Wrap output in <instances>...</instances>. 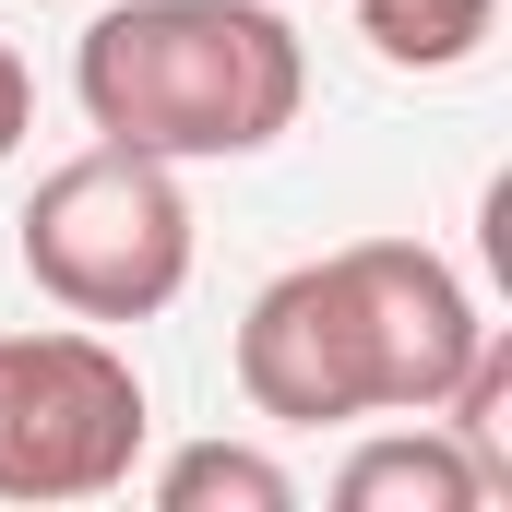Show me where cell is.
Returning <instances> with one entry per match:
<instances>
[{
  "label": "cell",
  "instance_id": "cell-9",
  "mask_svg": "<svg viewBox=\"0 0 512 512\" xmlns=\"http://www.w3.org/2000/svg\"><path fill=\"white\" fill-rule=\"evenodd\" d=\"M36 131V72L12 60V36H0V167H12V143Z\"/></svg>",
  "mask_w": 512,
  "mask_h": 512
},
{
  "label": "cell",
  "instance_id": "cell-3",
  "mask_svg": "<svg viewBox=\"0 0 512 512\" xmlns=\"http://www.w3.org/2000/svg\"><path fill=\"white\" fill-rule=\"evenodd\" d=\"M143 370L96 322L0 334V501H108L143 465Z\"/></svg>",
  "mask_w": 512,
  "mask_h": 512
},
{
  "label": "cell",
  "instance_id": "cell-1",
  "mask_svg": "<svg viewBox=\"0 0 512 512\" xmlns=\"http://www.w3.org/2000/svg\"><path fill=\"white\" fill-rule=\"evenodd\" d=\"M72 96L96 143H143L167 167L262 155L310 108V48L274 0H120L72 48Z\"/></svg>",
  "mask_w": 512,
  "mask_h": 512
},
{
  "label": "cell",
  "instance_id": "cell-8",
  "mask_svg": "<svg viewBox=\"0 0 512 512\" xmlns=\"http://www.w3.org/2000/svg\"><path fill=\"white\" fill-rule=\"evenodd\" d=\"M155 501L167 512H298V477L251 441H191L155 465Z\"/></svg>",
  "mask_w": 512,
  "mask_h": 512
},
{
  "label": "cell",
  "instance_id": "cell-5",
  "mask_svg": "<svg viewBox=\"0 0 512 512\" xmlns=\"http://www.w3.org/2000/svg\"><path fill=\"white\" fill-rule=\"evenodd\" d=\"M239 393H251L274 429H334V417H370L358 393V346H346V298H334V262H286L239 322Z\"/></svg>",
  "mask_w": 512,
  "mask_h": 512
},
{
  "label": "cell",
  "instance_id": "cell-7",
  "mask_svg": "<svg viewBox=\"0 0 512 512\" xmlns=\"http://www.w3.org/2000/svg\"><path fill=\"white\" fill-rule=\"evenodd\" d=\"M358 36L382 72H465L501 36V0H358Z\"/></svg>",
  "mask_w": 512,
  "mask_h": 512
},
{
  "label": "cell",
  "instance_id": "cell-6",
  "mask_svg": "<svg viewBox=\"0 0 512 512\" xmlns=\"http://www.w3.org/2000/svg\"><path fill=\"white\" fill-rule=\"evenodd\" d=\"M334 501H346V512H489V501H501V477H489L441 417H405V429H382V441L346 453Z\"/></svg>",
  "mask_w": 512,
  "mask_h": 512
},
{
  "label": "cell",
  "instance_id": "cell-2",
  "mask_svg": "<svg viewBox=\"0 0 512 512\" xmlns=\"http://www.w3.org/2000/svg\"><path fill=\"white\" fill-rule=\"evenodd\" d=\"M24 274L72 310V322H155L191 286V191L167 155L96 143L72 167L36 179L24 203Z\"/></svg>",
  "mask_w": 512,
  "mask_h": 512
},
{
  "label": "cell",
  "instance_id": "cell-4",
  "mask_svg": "<svg viewBox=\"0 0 512 512\" xmlns=\"http://www.w3.org/2000/svg\"><path fill=\"white\" fill-rule=\"evenodd\" d=\"M322 262H334V298H346L370 417H441V393L465 382V358L489 334L465 274L441 251H417V239H358V251H322Z\"/></svg>",
  "mask_w": 512,
  "mask_h": 512
}]
</instances>
